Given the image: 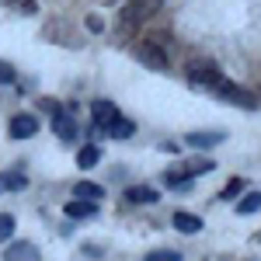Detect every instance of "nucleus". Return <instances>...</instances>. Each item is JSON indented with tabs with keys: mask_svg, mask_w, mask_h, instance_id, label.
I'll return each mask as SVG.
<instances>
[{
	"mask_svg": "<svg viewBox=\"0 0 261 261\" xmlns=\"http://www.w3.org/2000/svg\"><path fill=\"white\" fill-rule=\"evenodd\" d=\"M87 28H91L94 35H101V32H105V24H101V18H98V14H91V18H87Z\"/></svg>",
	"mask_w": 261,
	"mask_h": 261,
	"instance_id": "obj_23",
	"label": "nucleus"
},
{
	"mask_svg": "<svg viewBox=\"0 0 261 261\" xmlns=\"http://www.w3.org/2000/svg\"><path fill=\"white\" fill-rule=\"evenodd\" d=\"M171 223H174L178 233H199V230H202V220H199V216H192V213H174Z\"/></svg>",
	"mask_w": 261,
	"mask_h": 261,
	"instance_id": "obj_11",
	"label": "nucleus"
},
{
	"mask_svg": "<svg viewBox=\"0 0 261 261\" xmlns=\"http://www.w3.org/2000/svg\"><path fill=\"white\" fill-rule=\"evenodd\" d=\"M14 233V216L11 213H0V241H7Z\"/></svg>",
	"mask_w": 261,
	"mask_h": 261,
	"instance_id": "obj_20",
	"label": "nucleus"
},
{
	"mask_svg": "<svg viewBox=\"0 0 261 261\" xmlns=\"http://www.w3.org/2000/svg\"><path fill=\"white\" fill-rule=\"evenodd\" d=\"M98 161H101V146H98V143L81 146V153H77V164H81V167H94Z\"/></svg>",
	"mask_w": 261,
	"mask_h": 261,
	"instance_id": "obj_14",
	"label": "nucleus"
},
{
	"mask_svg": "<svg viewBox=\"0 0 261 261\" xmlns=\"http://www.w3.org/2000/svg\"><path fill=\"white\" fill-rule=\"evenodd\" d=\"M143 261H181V254L178 251H150Z\"/></svg>",
	"mask_w": 261,
	"mask_h": 261,
	"instance_id": "obj_21",
	"label": "nucleus"
},
{
	"mask_svg": "<svg viewBox=\"0 0 261 261\" xmlns=\"http://www.w3.org/2000/svg\"><path fill=\"white\" fill-rule=\"evenodd\" d=\"M136 60H140L146 70H157V73L171 70V60H167V53H164L161 45H153V42H140V45H136Z\"/></svg>",
	"mask_w": 261,
	"mask_h": 261,
	"instance_id": "obj_4",
	"label": "nucleus"
},
{
	"mask_svg": "<svg viewBox=\"0 0 261 261\" xmlns=\"http://www.w3.org/2000/svg\"><path fill=\"white\" fill-rule=\"evenodd\" d=\"M223 81V73H220V66L216 63H209V60H199V63H192L188 66V84L192 87H216V84Z\"/></svg>",
	"mask_w": 261,
	"mask_h": 261,
	"instance_id": "obj_3",
	"label": "nucleus"
},
{
	"mask_svg": "<svg viewBox=\"0 0 261 261\" xmlns=\"http://www.w3.org/2000/svg\"><path fill=\"white\" fill-rule=\"evenodd\" d=\"M63 213L70 216V220H91L94 213H98V202H87V199H73L63 205Z\"/></svg>",
	"mask_w": 261,
	"mask_h": 261,
	"instance_id": "obj_8",
	"label": "nucleus"
},
{
	"mask_svg": "<svg viewBox=\"0 0 261 261\" xmlns=\"http://www.w3.org/2000/svg\"><path fill=\"white\" fill-rule=\"evenodd\" d=\"M223 140H226V136L216 133V129H199V133H188V136H185V143H188L192 150H213V146H220Z\"/></svg>",
	"mask_w": 261,
	"mask_h": 261,
	"instance_id": "obj_7",
	"label": "nucleus"
},
{
	"mask_svg": "<svg viewBox=\"0 0 261 261\" xmlns=\"http://www.w3.org/2000/svg\"><path fill=\"white\" fill-rule=\"evenodd\" d=\"M7 261H42V258H39V247H35V244L18 241V244L7 247Z\"/></svg>",
	"mask_w": 261,
	"mask_h": 261,
	"instance_id": "obj_9",
	"label": "nucleus"
},
{
	"mask_svg": "<svg viewBox=\"0 0 261 261\" xmlns=\"http://www.w3.org/2000/svg\"><path fill=\"white\" fill-rule=\"evenodd\" d=\"M21 11H28V14H35V0H14Z\"/></svg>",
	"mask_w": 261,
	"mask_h": 261,
	"instance_id": "obj_24",
	"label": "nucleus"
},
{
	"mask_svg": "<svg viewBox=\"0 0 261 261\" xmlns=\"http://www.w3.org/2000/svg\"><path fill=\"white\" fill-rule=\"evenodd\" d=\"M261 209V192H247L241 202H237V213L241 216H251V213H258Z\"/></svg>",
	"mask_w": 261,
	"mask_h": 261,
	"instance_id": "obj_15",
	"label": "nucleus"
},
{
	"mask_svg": "<svg viewBox=\"0 0 261 261\" xmlns=\"http://www.w3.org/2000/svg\"><path fill=\"white\" fill-rule=\"evenodd\" d=\"M181 167H185V174H188V178H195V174H209V171H213L216 164H213V161H205V157H195V161L181 164Z\"/></svg>",
	"mask_w": 261,
	"mask_h": 261,
	"instance_id": "obj_16",
	"label": "nucleus"
},
{
	"mask_svg": "<svg viewBox=\"0 0 261 261\" xmlns=\"http://www.w3.org/2000/svg\"><path fill=\"white\" fill-rule=\"evenodd\" d=\"M14 81H18L14 66H11V63H0V84H14Z\"/></svg>",
	"mask_w": 261,
	"mask_h": 261,
	"instance_id": "obj_22",
	"label": "nucleus"
},
{
	"mask_svg": "<svg viewBox=\"0 0 261 261\" xmlns=\"http://www.w3.org/2000/svg\"><path fill=\"white\" fill-rule=\"evenodd\" d=\"M91 119H94V129L108 133V129L122 119V112L112 105V101H94V105H91Z\"/></svg>",
	"mask_w": 261,
	"mask_h": 261,
	"instance_id": "obj_5",
	"label": "nucleus"
},
{
	"mask_svg": "<svg viewBox=\"0 0 261 261\" xmlns=\"http://www.w3.org/2000/svg\"><path fill=\"white\" fill-rule=\"evenodd\" d=\"M125 195H129V202H143V205H153V202L161 199V195H157V192H153L150 185H133V188H129Z\"/></svg>",
	"mask_w": 261,
	"mask_h": 261,
	"instance_id": "obj_12",
	"label": "nucleus"
},
{
	"mask_svg": "<svg viewBox=\"0 0 261 261\" xmlns=\"http://www.w3.org/2000/svg\"><path fill=\"white\" fill-rule=\"evenodd\" d=\"M0 192H4V174H0Z\"/></svg>",
	"mask_w": 261,
	"mask_h": 261,
	"instance_id": "obj_25",
	"label": "nucleus"
},
{
	"mask_svg": "<svg viewBox=\"0 0 261 261\" xmlns=\"http://www.w3.org/2000/svg\"><path fill=\"white\" fill-rule=\"evenodd\" d=\"M213 94L223 98V101H230V105H237V108H247V112L258 108V94L247 91V87H241V84H233V81H220L213 87Z\"/></svg>",
	"mask_w": 261,
	"mask_h": 261,
	"instance_id": "obj_2",
	"label": "nucleus"
},
{
	"mask_svg": "<svg viewBox=\"0 0 261 261\" xmlns=\"http://www.w3.org/2000/svg\"><path fill=\"white\" fill-rule=\"evenodd\" d=\"M164 0H129L119 14V32H129V28H140L143 21H150L157 11H161Z\"/></svg>",
	"mask_w": 261,
	"mask_h": 261,
	"instance_id": "obj_1",
	"label": "nucleus"
},
{
	"mask_svg": "<svg viewBox=\"0 0 261 261\" xmlns=\"http://www.w3.org/2000/svg\"><path fill=\"white\" fill-rule=\"evenodd\" d=\"M7 133H11V140H32V136L39 133V119H35V115H28V112H21V115L11 119Z\"/></svg>",
	"mask_w": 261,
	"mask_h": 261,
	"instance_id": "obj_6",
	"label": "nucleus"
},
{
	"mask_svg": "<svg viewBox=\"0 0 261 261\" xmlns=\"http://www.w3.org/2000/svg\"><path fill=\"white\" fill-rule=\"evenodd\" d=\"M241 192H244V178H230V181H226V188L220 192V199H226V202H230V199H237Z\"/></svg>",
	"mask_w": 261,
	"mask_h": 261,
	"instance_id": "obj_18",
	"label": "nucleus"
},
{
	"mask_svg": "<svg viewBox=\"0 0 261 261\" xmlns=\"http://www.w3.org/2000/svg\"><path fill=\"white\" fill-rule=\"evenodd\" d=\"M73 195H77V199H87V202H98L101 195H105V188L94 185V181H81V185L73 188Z\"/></svg>",
	"mask_w": 261,
	"mask_h": 261,
	"instance_id": "obj_13",
	"label": "nucleus"
},
{
	"mask_svg": "<svg viewBox=\"0 0 261 261\" xmlns=\"http://www.w3.org/2000/svg\"><path fill=\"white\" fill-rule=\"evenodd\" d=\"M53 133H56L60 140H77V125H73V119H70L66 112H56V115H53Z\"/></svg>",
	"mask_w": 261,
	"mask_h": 261,
	"instance_id": "obj_10",
	"label": "nucleus"
},
{
	"mask_svg": "<svg viewBox=\"0 0 261 261\" xmlns=\"http://www.w3.org/2000/svg\"><path fill=\"white\" fill-rule=\"evenodd\" d=\"M4 188H11V192H21V188H28V178L14 171V174H4Z\"/></svg>",
	"mask_w": 261,
	"mask_h": 261,
	"instance_id": "obj_19",
	"label": "nucleus"
},
{
	"mask_svg": "<svg viewBox=\"0 0 261 261\" xmlns=\"http://www.w3.org/2000/svg\"><path fill=\"white\" fill-rule=\"evenodd\" d=\"M108 136H112V140H129V136H133V122H129V119H119L112 129H108Z\"/></svg>",
	"mask_w": 261,
	"mask_h": 261,
	"instance_id": "obj_17",
	"label": "nucleus"
},
{
	"mask_svg": "<svg viewBox=\"0 0 261 261\" xmlns=\"http://www.w3.org/2000/svg\"><path fill=\"white\" fill-rule=\"evenodd\" d=\"M258 241H261V233H258Z\"/></svg>",
	"mask_w": 261,
	"mask_h": 261,
	"instance_id": "obj_26",
	"label": "nucleus"
}]
</instances>
